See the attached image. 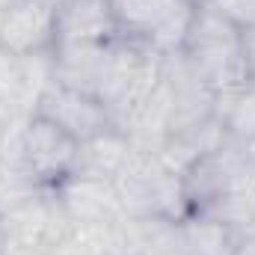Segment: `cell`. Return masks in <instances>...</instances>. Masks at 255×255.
Returning a JSON list of instances; mask_svg holds the SVG:
<instances>
[{"label": "cell", "instance_id": "ba28073f", "mask_svg": "<svg viewBox=\"0 0 255 255\" xmlns=\"http://www.w3.org/2000/svg\"><path fill=\"white\" fill-rule=\"evenodd\" d=\"M57 45V12L42 0H15L3 18L0 48L18 57L54 54Z\"/></svg>", "mask_w": 255, "mask_h": 255}, {"label": "cell", "instance_id": "d6986e66", "mask_svg": "<svg viewBox=\"0 0 255 255\" xmlns=\"http://www.w3.org/2000/svg\"><path fill=\"white\" fill-rule=\"evenodd\" d=\"M30 119V116H27ZM18 122H24V116H15L12 110H6L3 104H0V148H3V142H6V136H9V130L18 125Z\"/></svg>", "mask_w": 255, "mask_h": 255}, {"label": "cell", "instance_id": "3957f363", "mask_svg": "<svg viewBox=\"0 0 255 255\" xmlns=\"http://www.w3.org/2000/svg\"><path fill=\"white\" fill-rule=\"evenodd\" d=\"M3 253H51L74 232L54 190H36L0 211Z\"/></svg>", "mask_w": 255, "mask_h": 255}, {"label": "cell", "instance_id": "9c48e42d", "mask_svg": "<svg viewBox=\"0 0 255 255\" xmlns=\"http://www.w3.org/2000/svg\"><path fill=\"white\" fill-rule=\"evenodd\" d=\"M54 80L51 54L18 57L0 48V104L15 116H33L45 86Z\"/></svg>", "mask_w": 255, "mask_h": 255}, {"label": "cell", "instance_id": "5bb4252c", "mask_svg": "<svg viewBox=\"0 0 255 255\" xmlns=\"http://www.w3.org/2000/svg\"><path fill=\"white\" fill-rule=\"evenodd\" d=\"M217 119L232 142L255 148V77L217 101Z\"/></svg>", "mask_w": 255, "mask_h": 255}, {"label": "cell", "instance_id": "4fadbf2b", "mask_svg": "<svg viewBox=\"0 0 255 255\" xmlns=\"http://www.w3.org/2000/svg\"><path fill=\"white\" fill-rule=\"evenodd\" d=\"M130 139L122 130L110 128L92 139H83L77 145V157H74V172L80 178H95V181H116V175L122 172L125 160L130 157Z\"/></svg>", "mask_w": 255, "mask_h": 255}, {"label": "cell", "instance_id": "7a4b0ae2", "mask_svg": "<svg viewBox=\"0 0 255 255\" xmlns=\"http://www.w3.org/2000/svg\"><path fill=\"white\" fill-rule=\"evenodd\" d=\"M113 184L122 199L125 217H172V220L187 217L181 175L157 151L133 145Z\"/></svg>", "mask_w": 255, "mask_h": 255}, {"label": "cell", "instance_id": "277c9868", "mask_svg": "<svg viewBox=\"0 0 255 255\" xmlns=\"http://www.w3.org/2000/svg\"><path fill=\"white\" fill-rule=\"evenodd\" d=\"M110 6L119 33L148 45L157 54L181 48L196 9L184 0H110Z\"/></svg>", "mask_w": 255, "mask_h": 255}, {"label": "cell", "instance_id": "7402d4cb", "mask_svg": "<svg viewBox=\"0 0 255 255\" xmlns=\"http://www.w3.org/2000/svg\"><path fill=\"white\" fill-rule=\"evenodd\" d=\"M42 3H45V6H51V9H54V12H57V9H60V6H63L65 0H42Z\"/></svg>", "mask_w": 255, "mask_h": 255}, {"label": "cell", "instance_id": "2e32d148", "mask_svg": "<svg viewBox=\"0 0 255 255\" xmlns=\"http://www.w3.org/2000/svg\"><path fill=\"white\" fill-rule=\"evenodd\" d=\"M202 3H208L217 12H223L238 27H247V24L255 21V0H202Z\"/></svg>", "mask_w": 255, "mask_h": 255}, {"label": "cell", "instance_id": "ffe728a7", "mask_svg": "<svg viewBox=\"0 0 255 255\" xmlns=\"http://www.w3.org/2000/svg\"><path fill=\"white\" fill-rule=\"evenodd\" d=\"M235 255H255V232H250V229L241 232L238 247H235Z\"/></svg>", "mask_w": 255, "mask_h": 255}, {"label": "cell", "instance_id": "8992f818", "mask_svg": "<svg viewBox=\"0 0 255 255\" xmlns=\"http://www.w3.org/2000/svg\"><path fill=\"white\" fill-rule=\"evenodd\" d=\"M160 77H163V86H166V95H169V107H172L169 136L193 130V128L217 119V92L205 83V77L187 63V57L181 51L163 54Z\"/></svg>", "mask_w": 255, "mask_h": 255}, {"label": "cell", "instance_id": "30bf717a", "mask_svg": "<svg viewBox=\"0 0 255 255\" xmlns=\"http://www.w3.org/2000/svg\"><path fill=\"white\" fill-rule=\"evenodd\" d=\"M54 193H57V202L74 229L107 226V223H116L125 217L122 199H119L113 181L68 175L60 187H54Z\"/></svg>", "mask_w": 255, "mask_h": 255}, {"label": "cell", "instance_id": "44dd1931", "mask_svg": "<svg viewBox=\"0 0 255 255\" xmlns=\"http://www.w3.org/2000/svg\"><path fill=\"white\" fill-rule=\"evenodd\" d=\"M12 3H15V0H0V30H3V18H6V12H9Z\"/></svg>", "mask_w": 255, "mask_h": 255}, {"label": "cell", "instance_id": "5b68a950", "mask_svg": "<svg viewBox=\"0 0 255 255\" xmlns=\"http://www.w3.org/2000/svg\"><path fill=\"white\" fill-rule=\"evenodd\" d=\"M77 139L68 136L60 125L51 119L33 113L18 136V154H21V169L27 178L42 187L54 190L74 172V157H77Z\"/></svg>", "mask_w": 255, "mask_h": 255}, {"label": "cell", "instance_id": "52a82bcc", "mask_svg": "<svg viewBox=\"0 0 255 255\" xmlns=\"http://www.w3.org/2000/svg\"><path fill=\"white\" fill-rule=\"evenodd\" d=\"M36 113L45 116V119H51L54 125H60L77 142L92 139V136H98V133H104V130L113 128L110 110L98 98L83 95L77 89H68L63 83H57V80H51L45 86Z\"/></svg>", "mask_w": 255, "mask_h": 255}, {"label": "cell", "instance_id": "ac0fdd59", "mask_svg": "<svg viewBox=\"0 0 255 255\" xmlns=\"http://www.w3.org/2000/svg\"><path fill=\"white\" fill-rule=\"evenodd\" d=\"M241 36H244V57H247V68H250V77H255V21L241 27Z\"/></svg>", "mask_w": 255, "mask_h": 255}, {"label": "cell", "instance_id": "9a60e30c", "mask_svg": "<svg viewBox=\"0 0 255 255\" xmlns=\"http://www.w3.org/2000/svg\"><path fill=\"white\" fill-rule=\"evenodd\" d=\"M241 229L226 226L211 217H184L181 220V241L196 255H235Z\"/></svg>", "mask_w": 255, "mask_h": 255}, {"label": "cell", "instance_id": "8fae6325", "mask_svg": "<svg viewBox=\"0 0 255 255\" xmlns=\"http://www.w3.org/2000/svg\"><path fill=\"white\" fill-rule=\"evenodd\" d=\"M119 36L110 0H65L57 9V45H107Z\"/></svg>", "mask_w": 255, "mask_h": 255}, {"label": "cell", "instance_id": "e0dca14e", "mask_svg": "<svg viewBox=\"0 0 255 255\" xmlns=\"http://www.w3.org/2000/svg\"><path fill=\"white\" fill-rule=\"evenodd\" d=\"M145 255H196L181 241V229H178V238H172V241H166V244H160V247H154V250H148Z\"/></svg>", "mask_w": 255, "mask_h": 255}, {"label": "cell", "instance_id": "7c38bea8", "mask_svg": "<svg viewBox=\"0 0 255 255\" xmlns=\"http://www.w3.org/2000/svg\"><path fill=\"white\" fill-rule=\"evenodd\" d=\"M107 48H110V42L107 45H57L51 54L54 80L68 89L98 98L104 63H107Z\"/></svg>", "mask_w": 255, "mask_h": 255}, {"label": "cell", "instance_id": "603a6c76", "mask_svg": "<svg viewBox=\"0 0 255 255\" xmlns=\"http://www.w3.org/2000/svg\"><path fill=\"white\" fill-rule=\"evenodd\" d=\"M184 3H190V6H199V3H202V0H184Z\"/></svg>", "mask_w": 255, "mask_h": 255}, {"label": "cell", "instance_id": "6da1fadb", "mask_svg": "<svg viewBox=\"0 0 255 255\" xmlns=\"http://www.w3.org/2000/svg\"><path fill=\"white\" fill-rule=\"evenodd\" d=\"M178 51L217 92V101L250 80L241 27L208 3H199L193 9L187 36Z\"/></svg>", "mask_w": 255, "mask_h": 255}]
</instances>
